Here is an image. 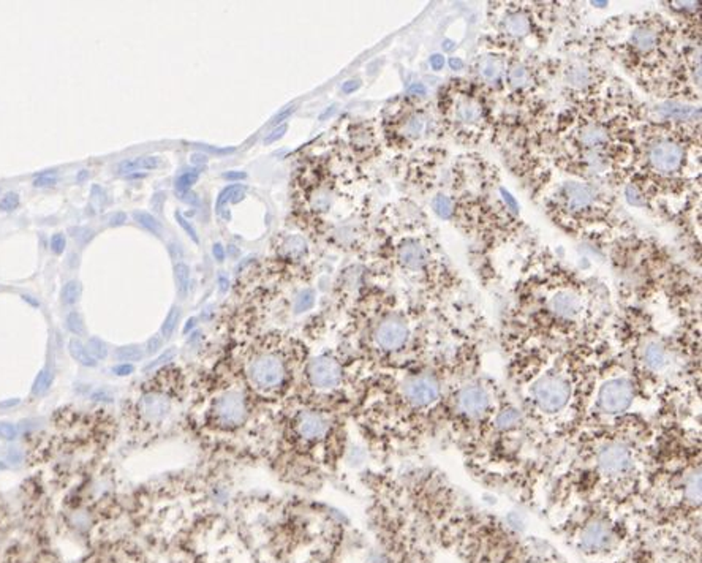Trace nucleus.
Here are the masks:
<instances>
[{
	"label": "nucleus",
	"mask_w": 702,
	"mask_h": 563,
	"mask_svg": "<svg viewBox=\"0 0 702 563\" xmlns=\"http://www.w3.org/2000/svg\"><path fill=\"white\" fill-rule=\"evenodd\" d=\"M661 419L628 417L569 437L553 457L542 487L549 516L595 505L631 513L637 519Z\"/></svg>",
	"instance_id": "obj_1"
},
{
	"label": "nucleus",
	"mask_w": 702,
	"mask_h": 563,
	"mask_svg": "<svg viewBox=\"0 0 702 563\" xmlns=\"http://www.w3.org/2000/svg\"><path fill=\"white\" fill-rule=\"evenodd\" d=\"M601 361L598 356L553 355L541 349L517 356L509 367L508 388L551 465L579 428Z\"/></svg>",
	"instance_id": "obj_2"
},
{
	"label": "nucleus",
	"mask_w": 702,
	"mask_h": 563,
	"mask_svg": "<svg viewBox=\"0 0 702 563\" xmlns=\"http://www.w3.org/2000/svg\"><path fill=\"white\" fill-rule=\"evenodd\" d=\"M476 373L479 369L472 355L457 356L434 369L410 372L394 385L380 389L372 412L393 417V430L405 437L441 434L452 391Z\"/></svg>",
	"instance_id": "obj_3"
},
{
	"label": "nucleus",
	"mask_w": 702,
	"mask_h": 563,
	"mask_svg": "<svg viewBox=\"0 0 702 563\" xmlns=\"http://www.w3.org/2000/svg\"><path fill=\"white\" fill-rule=\"evenodd\" d=\"M564 543L589 563H631L639 546L635 514L608 507H574L553 516Z\"/></svg>",
	"instance_id": "obj_4"
},
{
	"label": "nucleus",
	"mask_w": 702,
	"mask_h": 563,
	"mask_svg": "<svg viewBox=\"0 0 702 563\" xmlns=\"http://www.w3.org/2000/svg\"><path fill=\"white\" fill-rule=\"evenodd\" d=\"M628 417L661 418L666 413L637 380L630 366L614 360L601 361L578 430L611 424Z\"/></svg>",
	"instance_id": "obj_5"
},
{
	"label": "nucleus",
	"mask_w": 702,
	"mask_h": 563,
	"mask_svg": "<svg viewBox=\"0 0 702 563\" xmlns=\"http://www.w3.org/2000/svg\"><path fill=\"white\" fill-rule=\"evenodd\" d=\"M174 377L176 371L173 367H163L157 372L154 380L141 389L133 408L135 421L141 430L157 429L170 418L174 408V393L170 385Z\"/></svg>",
	"instance_id": "obj_6"
},
{
	"label": "nucleus",
	"mask_w": 702,
	"mask_h": 563,
	"mask_svg": "<svg viewBox=\"0 0 702 563\" xmlns=\"http://www.w3.org/2000/svg\"><path fill=\"white\" fill-rule=\"evenodd\" d=\"M585 310L584 298L579 288L573 285L553 287L538 312L540 323H549V328L562 331L578 324Z\"/></svg>",
	"instance_id": "obj_7"
},
{
	"label": "nucleus",
	"mask_w": 702,
	"mask_h": 563,
	"mask_svg": "<svg viewBox=\"0 0 702 563\" xmlns=\"http://www.w3.org/2000/svg\"><path fill=\"white\" fill-rule=\"evenodd\" d=\"M247 375L253 386L271 391L282 385L287 375V366L281 355L274 351H261L252 357L247 364Z\"/></svg>",
	"instance_id": "obj_8"
},
{
	"label": "nucleus",
	"mask_w": 702,
	"mask_h": 563,
	"mask_svg": "<svg viewBox=\"0 0 702 563\" xmlns=\"http://www.w3.org/2000/svg\"><path fill=\"white\" fill-rule=\"evenodd\" d=\"M373 344L378 350L386 351V353H395L405 349L410 339V328L405 323V320L394 317L383 318L382 322L375 324L372 333Z\"/></svg>",
	"instance_id": "obj_9"
},
{
	"label": "nucleus",
	"mask_w": 702,
	"mask_h": 563,
	"mask_svg": "<svg viewBox=\"0 0 702 563\" xmlns=\"http://www.w3.org/2000/svg\"><path fill=\"white\" fill-rule=\"evenodd\" d=\"M212 417L215 423L223 429H234L244 424L247 419L245 397L237 391L220 394L212 402Z\"/></svg>",
	"instance_id": "obj_10"
},
{
	"label": "nucleus",
	"mask_w": 702,
	"mask_h": 563,
	"mask_svg": "<svg viewBox=\"0 0 702 563\" xmlns=\"http://www.w3.org/2000/svg\"><path fill=\"white\" fill-rule=\"evenodd\" d=\"M309 380L312 386L321 391H332L342 385L344 371L342 366L332 357H316L309 364L307 369Z\"/></svg>",
	"instance_id": "obj_11"
},
{
	"label": "nucleus",
	"mask_w": 702,
	"mask_h": 563,
	"mask_svg": "<svg viewBox=\"0 0 702 563\" xmlns=\"http://www.w3.org/2000/svg\"><path fill=\"white\" fill-rule=\"evenodd\" d=\"M683 160V151L672 141H658L650 149V162L655 170L661 173H672L679 170Z\"/></svg>",
	"instance_id": "obj_12"
},
{
	"label": "nucleus",
	"mask_w": 702,
	"mask_h": 563,
	"mask_svg": "<svg viewBox=\"0 0 702 563\" xmlns=\"http://www.w3.org/2000/svg\"><path fill=\"white\" fill-rule=\"evenodd\" d=\"M331 430V421L323 413L303 412L296 421V432L305 441L323 440Z\"/></svg>",
	"instance_id": "obj_13"
},
{
	"label": "nucleus",
	"mask_w": 702,
	"mask_h": 563,
	"mask_svg": "<svg viewBox=\"0 0 702 563\" xmlns=\"http://www.w3.org/2000/svg\"><path fill=\"white\" fill-rule=\"evenodd\" d=\"M399 261L405 269L421 271L427 263L424 247H421L418 242H405L399 249Z\"/></svg>",
	"instance_id": "obj_14"
},
{
	"label": "nucleus",
	"mask_w": 702,
	"mask_h": 563,
	"mask_svg": "<svg viewBox=\"0 0 702 563\" xmlns=\"http://www.w3.org/2000/svg\"><path fill=\"white\" fill-rule=\"evenodd\" d=\"M564 197H567V203L569 209L573 210H580L589 208L590 204L593 203L595 193L589 186H584V184H568L564 187Z\"/></svg>",
	"instance_id": "obj_15"
},
{
	"label": "nucleus",
	"mask_w": 702,
	"mask_h": 563,
	"mask_svg": "<svg viewBox=\"0 0 702 563\" xmlns=\"http://www.w3.org/2000/svg\"><path fill=\"white\" fill-rule=\"evenodd\" d=\"M245 188L241 186H230L221 190L219 195L217 203H215V210H217V215L225 220H230V215L226 214V204L228 203H239L245 198Z\"/></svg>",
	"instance_id": "obj_16"
},
{
	"label": "nucleus",
	"mask_w": 702,
	"mask_h": 563,
	"mask_svg": "<svg viewBox=\"0 0 702 563\" xmlns=\"http://www.w3.org/2000/svg\"><path fill=\"white\" fill-rule=\"evenodd\" d=\"M160 157L155 155H147V157H140V159L133 160H125L119 165L120 173H131L136 170H155V168L160 166Z\"/></svg>",
	"instance_id": "obj_17"
},
{
	"label": "nucleus",
	"mask_w": 702,
	"mask_h": 563,
	"mask_svg": "<svg viewBox=\"0 0 702 563\" xmlns=\"http://www.w3.org/2000/svg\"><path fill=\"white\" fill-rule=\"evenodd\" d=\"M68 350H70V355L73 360H76L79 364L86 366V367H95L97 366V360L89 353L87 346L83 345V342H79L78 339H72L70 342H68Z\"/></svg>",
	"instance_id": "obj_18"
},
{
	"label": "nucleus",
	"mask_w": 702,
	"mask_h": 563,
	"mask_svg": "<svg viewBox=\"0 0 702 563\" xmlns=\"http://www.w3.org/2000/svg\"><path fill=\"white\" fill-rule=\"evenodd\" d=\"M580 143L587 147H600L608 143V133L601 127H587L580 133Z\"/></svg>",
	"instance_id": "obj_19"
},
{
	"label": "nucleus",
	"mask_w": 702,
	"mask_h": 563,
	"mask_svg": "<svg viewBox=\"0 0 702 563\" xmlns=\"http://www.w3.org/2000/svg\"><path fill=\"white\" fill-rule=\"evenodd\" d=\"M133 219H135V222H138L142 226V228H146L147 231H151L152 234H155V236H162L163 234L162 223L158 222V220L152 214L144 212V210H135Z\"/></svg>",
	"instance_id": "obj_20"
},
{
	"label": "nucleus",
	"mask_w": 702,
	"mask_h": 563,
	"mask_svg": "<svg viewBox=\"0 0 702 563\" xmlns=\"http://www.w3.org/2000/svg\"><path fill=\"white\" fill-rule=\"evenodd\" d=\"M633 43H635L636 48L641 51H650L655 48L657 45V35L650 29H637L635 34H633Z\"/></svg>",
	"instance_id": "obj_21"
},
{
	"label": "nucleus",
	"mask_w": 702,
	"mask_h": 563,
	"mask_svg": "<svg viewBox=\"0 0 702 563\" xmlns=\"http://www.w3.org/2000/svg\"><path fill=\"white\" fill-rule=\"evenodd\" d=\"M505 27H506V30H508V34H511V35L524 36L529 34L530 23H529V19H527L525 16H522V14H511V16L506 19Z\"/></svg>",
	"instance_id": "obj_22"
},
{
	"label": "nucleus",
	"mask_w": 702,
	"mask_h": 563,
	"mask_svg": "<svg viewBox=\"0 0 702 563\" xmlns=\"http://www.w3.org/2000/svg\"><path fill=\"white\" fill-rule=\"evenodd\" d=\"M174 278H176L179 294H181V296H186L190 283V269L186 263H177V265L174 266Z\"/></svg>",
	"instance_id": "obj_23"
},
{
	"label": "nucleus",
	"mask_w": 702,
	"mask_h": 563,
	"mask_svg": "<svg viewBox=\"0 0 702 563\" xmlns=\"http://www.w3.org/2000/svg\"><path fill=\"white\" fill-rule=\"evenodd\" d=\"M457 115L462 122L473 124V122H476V120H479V118H481V109H479L476 104L472 102H463L459 104Z\"/></svg>",
	"instance_id": "obj_24"
},
{
	"label": "nucleus",
	"mask_w": 702,
	"mask_h": 563,
	"mask_svg": "<svg viewBox=\"0 0 702 563\" xmlns=\"http://www.w3.org/2000/svg\"><path fill=\"white\" fill-rule=\"evenodd\" d=\"M305 247L307 245H305V241L303 238H299V236H288L283 244V254L288 256H299L303 252H305Z\"/></svg>",
	"instance_id": "obj_25"
},
{
	"label": "nucleus",
	"mask_w": 702,
	"mask_h": 563,
	"mask_svg": "<svg viewBox=\"0 0 702 563\" xmlns=\"http://www.w3.org/2000/svg\"><path fill=\"white\" fill-rule=\"evenodd\" d=\"M79 296H81V285L76 280H70L65 283L62 288V302L67 304V306H72L75 304Z\"/></svg>",
	"instance_id": "obj_26"
},
{
	"label": "nucleus",
	"mask_w": 702,
	"mask_h": 563,
	"mask_svg": "<svg viewBox=\"0 0 702 563\" xmlns=\"http://www.w3.org/2000/svg\"><path fill=\"white\" fill-rule=\"evenodd\" d=\"M179 318H181V310H179V307H173L170 310V313L166 315L165 318V323H163L162 326V335L165 339H170L174 329H176V326L179 323Z\"/></svg>",
	"instance_id": "obj_27"
},
{
	"label": "nucleus",
	"mask_w": 702,
	"mask_h": 563,
	"mask_svg": "<svg viewBox=\"0 0 702 563\" xmlns=\"http://www.w3.org/2000/svg\"><path fill=\"white\" fill-rule=\"evenodd\" d=\"M142 356H144V353H142L141 349H138V346H135V345L122 346V349H119L118 351H116V357H118L119 361H127V362L141 361Z\"/></svg>",
	"instance_id": "obj_28"
},
{
	"label": "nucleus",
	"mask_w": 702,
	"mask_h": 563,
	"mask_svg": "<svg viewBox=\"0 0 702 563\" xmlns=\"http://www.w3.org/2000/svg\"><path fill=\"white\" fill-rule=\"evenodd\" d=\"M422 129H424V120L419 115H411V118L406 119L404 125V135L408 136V138H415L418 136Z\"/></svg>",
	"instance_id": "obj_29"
},
{
	"label": "nucleus",
	"mask_w": 702,
	"mask_h": 563,
	"mask_svg": "<svg viewBox=\"0 0 702 563\" xmlns=\"http://www.w3.org/2000/svg\"><path fill=\"white\" fill-rule=\"evenodd\" d=\"M65 323H67V329L70 331V333L76 334V335H84V334H86V326H84L83 317L78 312L68 313Z\"/></svg>",
	"instance_id": "obj_30"
},
{
	"label": "nucleus",
	"mask_w": 702,
	"mask_h": 563,
	"mask_svg": "<svg viewBox=\"0 0 702 563\" xmlns=\"http://www.w3.org/2000/svg\"><path fill=\"white\" fill-rule=\"evenodd\" d=\"M50 385H51L50 371L46 369L41 371L34 383V388H32V394H34V396H41V394H45L47 389H50Z\"/></svg>",
	"instance_id": "obj_31"
},
{
	"label": "nucleus",
	"mask_w": 702,
	"mask_h": 563,
	"mask_svg": "<svg viewBox=\"0 0 702 563\" xmlns=\"http://www.w3.org/2000/svg\"><path fill=\"white\" fill-rule=\"evenodd\" d=\"M87 350H89V353H91L95 357V360H105V357L108 356V346H107V344H105L103 340L97 339V338L89 339Z\"/></svg>",
	"instance_id": "obj_32"
},
{
	"label": "nucleus",
	"mask_w": 702,
	"mask_h": 563,
	"mask_svg": "<svg viewBox=\"0 0 702 563\" xmlns=\"http://www.w3.org/2000/svg\"><path fill=\"white\" fill-rule=\"evenodd\" d=\"M434 209H435V212L440 215V217L450 219L451 214H452V204L450 201V198L443 197V195H440V197H437L434 199Z\"/></svg>",
	"instance_id": "obj_33"
},
{
	"label": "nucleus",
	"mask_w": 702,
	"mask_h": 563,
	"mask_svg": "<svg viewBox=\"0 0 702 563\" xmlns=\"http://www.w3.org/2000/svg\"><path fill=\"white\" fill-rule=\"evenodd\" d=\"M198 177H199V171H187V173H184V175H181V176L177 177L176 188H177V190H181V192H186V190H188L190 187L193 186L195 182L198 181Z\"/></svg>",
	"instance_id": "obj_34"
},
{
	"label": "nucleus",
	"mask_w": 702,
	"mask_h": 563,
	"mask_svg": "<svg viewBox=\"0 0 702 563\" xmlns=\"http://www.w3.org/2000/svg\"><path fill=\"white\" fill-rule=\"evenodd\" d=\"M509 81L513 82V86H516V87H524L525 84L529 82V73H527L524 67L511 68Z\"/></svg>",
	"instance_id": "obj_35"
},
{
	"label": "nucleus",
	"mask_w": 702,
	"mask_h": 563,
	"mask_svg": "<svg viewBox=\"0 0 702 563\" xmlns=\"http://www.w3.org/2000/svg\"><path fill=\"white\" fill-rule=\"evenodd\" d=\"M314 302H315L314 291L305 290V291H303V293L299 294V298H298V301H296V307H294V309H296V312H299V313L300 312H305V310H309L310 307L314 306Z\"/></svg>",
	"instance_id": "obj_36"
},
{
	"label": "nucleus",
	"mask_w": 702,
	"mask_h": 563,
	"mask_svg": "<svg viewBox=\"0 0 702 563\" xmlns=\"http://www.w3.org/2000/svg\"><path fill=\"white\" fill-rule=\"evenodd\" d=\"M296 109H298L296 104H289V107H287L285 109H282L281 113H277L276 115H274V118L271 119V122H269V125H271V127H276V129L281 127V124H283L285 120H288L289 118H292Z\"/></svg>",
	"instance_id": "obj_37"
},
{
	"label": "nucleus",
	"mask_w": 702,
	"mask_h": 563,
	"mask_svg": "<svg viewBox=\"0 0 702 563\" xmlns=\"http://www.w3.org/2000/svg\"><path fill=\"white\" fill-rule=\"evenodd\" d=\"M19 206V195L10 192L0 199V209L2 210H14Z\"/></svg>",
	"instance_id": "obj_38"
},
{
	"label": "nucleus",
	"mask_w": 702,
	"mask_h": 563,
	"mask_svg": "<svg viewBox=\"0 0 702 563\" xmlns=\"http://www.w3.org/2000/svg\"><path fill=\"white\" fill-rule=\"evenodd\" d=\"M176 220H177V223H179V225H181V228H182L184 231H186V233H187V234L190 236V238H192V239H193V241H195V242H197V244H198V242H199V239H198L197 230H195V228H193V225H192V223H190V222H188V220H187L186 217H184V215H182L181 212H176Z\"/></svg>",
	"instance_id": "obj_39"
},
{
	"label": "nucleus",
	"mask_w": 702,
	"mask_h": 563,
	"mask_svg": "<svg viewBox=\"0 0 702 563\" xmlns=\"http://www.w3.org/2000/svg\"><path fill=\"white\" fill-rule=\"evenodd\" d=\"M65 245H67V239H65V236H63L62 233H56L51 238V250H52V254H56V255L63 254V250H65Z\"/></svg>",
	"instance_id": "obj_40"
},
{
	"label": "nucleus",
	"mask_w": 702,
	"mask_h": 563,
	"mask_svg": "<svg viewBox=\"0 0 702 563\" xmlns=\"http://www.w3.org/2000/svg\"><path fill=\"white\" fill-rule=\"evenodd\" d=\"M498 73H500L498 65L495 64V62H492V60L484 62V65L481 68V75L485 78V80H489V81L495 80V78L498 76Z\"/></svg>",
	"instance_id": "obj_41"
},
{
	"label": "nucleus",
	"mask_w": 702,
	"mask_h": 563,
	"mask_svg": "<svg viewBox=\"0 0 702 563\" xmlns=\"http://www.w3.org/2000/svg\"><path fill=\"white\" fill-rule=\"evenodd\" d=\"M16 437H18V429H16L13 424L0 423V439L12 441Z\"/></svg>",
	"instance_id": "obj_42"
},
{
	"label": "nucleus",
	"mask_w": 702,
	"mask_h": 563,
	"mask_svg": "<svg viewBox=\"0 0 702 563\" xmlns=\"http://www.w3.org/2000/svg\"><path fill=\"white\" fill-rule=\"evenodd\" d=\"M56 182H57L56 173L52 171V173H45V175H40L34 181V186L35 187H46V186H54Z\"/></svg>",
	"instance_id": "obj_43"
},
{
	"label": "nucleus",
	"mask_w": 702,
	"mask_h": 563,
	"mask_svg": "<svg viewBox=\"0 0 702 563\" xmlns=\"http://www.w3.org/2000/svg\"><path fill=\"white\" fill-rule=\"evenodd\" d=\"M287 129H288L287 124H285V125H281V127H277L274 131H271V133H269L265 138V144L269 146L271 143H276V141L282 140L285 133H287Z\"/></svg>",
	"instance_id": "obj_44"
},
{
	"label": "nucleus",
	"mask_w": 702,
	"mask_h": 563,
	"mask_svg": "<svg viewBox=\"0 0 702 563\" xmlns=\"http://www.w3.org/2000/svg\"><path fill=\"white\" fill-rule=\"evenodd\" d=\"M163 345V339L160 338V335H154V338H151L149 340H147V355H155L158 350L162 349Z\"/></svg>",
	"instance_id": "obj_45"
},
{
	"label": "nucleus",
	"mask_w": 702,
	"mask_h": 563,
	"mask_svg": "<svg viewBox=\"0 0 702 563\" xmlns=\"http://www.w3.org/2000/svg\"><path fill=\"white\" fill-rule=\"evenodd\" d=\"M587 71L584 70V68H576V70H573L571 73V81L574 84H582V81H587Z\"/></svg>",
	"instance_id": "obj_46"
},
{
	"label": "nucleus",
	"mask_w": 702,
	"mask_h": 563,
	"mask_svg": "<svg viewBox=\"0 0 702 563\" xmlns=\"http://www.w3.org/2000/svg\"><path fill=\"white\" fill-rule=\"evenodd\" d=\"M203 147L206 151L209 152H214V154H221V155H228V154H233V152L236 151L234 147H214V146H204Z\"/></svg>",
	"instance_id": "obj_47"
},
{
	"label": "nucleus",
	"mask_w": 702,
	"mask_h": 563,
	"mask_svg": "<svg viewBox=\"0 0 702 563\" xmlns=\"http://www.w3.org/2000/svg\"><path fill=\"white\" fill-rule=\"evenodd\" d=\"M221 177L226 179V181L236 182V181H245L247 175H245V173H241V171H228V173H225V175L221 176Z\"/></svg>",
	"instance_id": "obj_48"
},
{
	"label": "nucleus",
	"mask_w": 702,
	"mask_h": 563,
	"mask_svg": "<svg viewBox=\"0 0 702 563\" xmlns=\"http://www.w3.org/2000/svg\"><path fill=\"white\" fill-rule=\"evenodd\" d=\"M430 65L434 70H441L443 65H445V59H443L441 54H434L430 57Z\"/></svg>",
	"instance_id": "obj_49"
},
{
	"label": "nucleus",
	"mask_w": 702,
	"mask_h": 563,
	"mask_svg": "<svg viewBox=\"0 0 702 563\" xmlns=\"http://www.w3.org/2000/svg\"><path fill=\"white\" fill-rule=\"evenodd\" d=\"M173 356H174V351H166V353L163 355V356L158 357V360H157L155 362H152V364L147 366V367H146V371L152 369V367H157L158 364H162V362H165V361H171V360H173Z\"/></svg>",
	"instance_id": "obj_50"
},
{
	"label": "nucleus",
	"mask_w": 702,
	"mask_h": 563,
	"mask_svg": "<svg viewBox=\"0 0 702 563\" xmlns=\"http://www.w3.org/2000/svg\"><path fill=\"white\" fill-rule=\"evenodd\" d=\"M125 222H127V215L124 212L114 214L113 217L109 219V225L111 226H119V225H124Z\"/></svg>",
	"instance_id": "obj_51"
},
{
	"label": "nucleus",
	"mask_w": 702,
	"mask_h": 563,
	"mask_svg": "<svg viewBox=\"0 0 702 563\" xmlns=\"http://www.w3.org/2000/svg\"><path fill=\"white\" fill-rule=\"evenodd\" d=\"M212 254H214L215 260H217V261H223L225 260V249H223V245L220 244V242H217V244H214Z\"/></svg>",
	"instance_id": "obj_52"
},
{
	"label": "nucleus",
	"mask_w": 702,
	"mask_h": 563,
	"mask_svg": "<svg viewBox=\"0 0 702 563\" xmlns=\"http://www.w3.org/2000/svg\"><path fill=\"white\" fill-rule=\"evenodd\" d=\"M114 372L118 373V375H130V373L133 372V366H131V364L118 366V367H114Z\"/></svg>",
	"instance_id": "obj_53"
},
{
	"label": "nucleus",
	"mask_w": 702,
	"mask_h": 563,
	"mask_svg": "<svg viewBox=\"0 0 702 563\" xmlns=\"http://www.w3.org/2000/svg\"><path fill=\"white\" fill-rule=\"evenodd\" d=\"M359 89V81H348L344 84V87H342V91H344L345 93H351L355 92Z\"/></svg>",
	"instance_id": "obj_54"
},
{
	"label": "nucleus",
	"mask_w": 702,
	"mask_h": 563,
	"mask_svg": "<svg viewBox=\"0 0 702 563\" xmlns=\"http://www.w3.org/2000/svg\"><path fill=\"white\" fill-rule=\"evenodd\" d=\"M410 93H419V96H424L426 87L422 86V84H413V86L410 87Z\"/></svg>",
	"instance_id": "obj_55"
},
{
	"label": "nucleus",
	"mask_w": 702,
	"mask_h": 563,
	"mask_svg": "<svg viewBox=\"0 0 702 563\" xmlns=\"http://www.w3.org/2000/svg\"><path fill=\"white\" fill-rule=\"evenodd\" d=\"M336 111H337V107H329L328 109H326V111H325L323 114H321V115H320V120H326V119H329V118H331V115H332V114H334Z\"/></svg>",
	"instance_id": "obj_56"
},
{
	"label": "nucleus",
	"mask_w": 702,
	"mask_h": 563,
	"mask_svg": "<svg viewBox=\"0 0 702 563\" xmlns=\"http://www.w3.org/2000/svg\"><path fill=\"white\" fill-rule=\"evenodd\" d=\"M503 197H505V201H506V203H508V204H509V206H511V208H513L514 210H517V206H516V201H514V199H513V198H511V195H509V193H506V192H503Z\"/></svg>",
	"instance_id": "obj_57"
},
{
	"label": "nucleus",
	"mask_w": 702,
	"mask_h": 563,
	"mask_svg": "<svg viewBox=\"0 0 702 563\" xmlns=\"http://www.w3.org/2000/svg\"><path fill=\"white\" fill-rule=\"evenodd\" d=\"M87 177H89V171H87V170H81V171L78 173L76 181H78V182H83V181H86Z\"/></svg>",
	"instance_id": "obj_58"
},
{
	"label": "nucleus",
	"mask_w": 702,
	"mask_h": 563,
	"mask_svg": "<svg viewBox=\"0 0 702 563\" xmlns=\"http://www.w3.org/2000/svg\"><path fill=\"white\" fill-rule=\"evenodd\" d=\"M450 65L454 68V70H461L463 64H462L461 59H451L450 60Z\"/></svg>",
	"instance_id": "obj_59"
},
{
	"label": "nucleus",
	"mask_w": 702,
	"mask_h": 563,
	"mask_svg": "<svg viewBox=\"0 0 702 563\" xmlns=\"http://www.w3.org/2000/svg\"><path fill=\"white\" fill-rule=\"evenodd\" d=\"M206 159H208V157H206V155H201V154H193V155H192V162H193V163H204V162H206Z\"/></svg>",
	"instance_id": "obj_60"
},
{
	"label": "nucleus",
	"mask_w": 702,
	"mask_h": 563,
	"mask_svg": "<svg viewBox=\"0 0 702 563\" xmlns=\"http://www.w3.org/2000/svg\"><path fill=\"white\" fill-rule=\"evenodd\" d=\"M220 290L221 291L228 290V278H226V277H221L220 278Z\"/></svg>",
	"instance_id": "obj_61"
},
{
	"label": "nucleus",
	"mask_w": 702,
	"mask_h": 563,
	"mask_svg": "<svg viewBox=\"0 0 702 563\" xmlns=\"http://www.w3.org/2000/svg\"><path fill=\"white\" fill-rule=\"evenodd\" d=\"M0 468H5V465H3V464H0Z\"/></svg>",
	"instance_id": "obj_62"
}]
</instances>
